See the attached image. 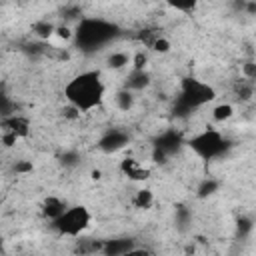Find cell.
Instances as JSON below:
<instances>
[{
  "label": "cell",
  "mask_w": 256,
  "mask_h": 256,
  "mask_svg": "<svg viewBox=\"0 0 256 256\" xmlns=\"http://www.w3.org/2000/svg\"><path fill=\"white\" fill-rule=\"evenodd\" d=\"M64 98L80 114L102 106L106 98V82L100 70H84L64 84Z\"/></svg>",
  "instance_id": "cell-1"
},
{
  "label": "cell",
  "mask_w": 256,
  "mask_h": 256,
  "mask_svg": "<svg viewBox=\"0 0 256 256\" xmlns=\"http://www.w3.org/2000/svg\"><path fill=\"white\" fill-rule=\"evenodd\" d=\"M50 224H52V228L60 236L78 238V236H82L90 228V224H92V212L84 204H72V206H66V210L54 222H50Z\"/></svg>",
  "instance_id": "cell-2"
},
{
  "label": "cell",
  "mask_w": 256,
  "mask_h": 256,
  "mask_svg": "<svg viewBox=\"0 0 256 256\" xmlns=\"http://www.w3.org/2000/svg\"><path fill=\"white\" fill-rule=\"evenodd\" d=\"M188 148L202 160H214L222 156L228 148V138L218 130V128H206L192 138L186 140Z\"/></svg>",
  "instance_id": "cell-3"
},
{
  "label": "cell",
  "mask_w": 256,
  "mask_h": 256,
  "mask_svg": "<svg viewBox=\"0 0 256 256\" xmlns=\"http://www.w3.org/2000/svg\"><path fill=\"white\" fill-rule=\"evenodd\" d=\"M114 26L104 22V20H82L76 30V42L82 44L84 48H96L102 46L106 40L114 36Z\"/></svg>",
  "instance_id": "cell-4"
},
{
  "label": "cell",
  "mask_w": 256,
  "mask_h": 256,
  "mask_svg": "<svg viewBox=\"0 0 256 256\" xmlns=\"http://www.w3.org/2000/svg\"><path fill=\"white\" fill-rule=\"evenodd\" d=\"M216 98V92L210 84L202 82V80H196V78H186L182 82V102L186 106H202L210 100Z\"/></svg>",
  "instance_id": "cell-5"
},
{
  "label": "cell",
  "mask_w": 256,
  "mask_h": 256,
  "mask_svg": "<svg viewBox=\"0 0 256 256\" xmlns=\"http://www.w3.org/2000/svg\"><path fill=\"white\" fill-rule=\"evenodd\" d=\"M2 132H10L18 138H24L30 132V120L20 114H6L2 118Z\"/></svg>",
  "instance_id": "cell-6"
},
{
  "label": "cell",
  "mask_w": 256,
  "mask_h": 256,
  "mask_svg": "<svg viewBox=\"0 0 256 256\" xmlns=\"http://www.w3.org/2000/svg\"><path fill=\"white\" fill-rule=\"evenodd\" d=\"M136 248L132 238H116V240H104L102 254L108 256H130V252Z\"/></svg>",
  "instance_id": "cell-7"
},
{
  "label": "cell",
  "mask_w": 256,
  "mask_h": 256,
  "mask_svg": "<svg viewBox=\"0 0 256 256\" xmlns=\"http://www.w3.org/2000/svg\"><path fill=\"white\" fill-rule=\"evenodd\" d=\"M126 144H128V134L126 132H122V130H110V132H106L102 136V140H100L98 146L104 152H116V150L124 148Z\"/></svg>",
  "instance_id": "cell-8"
},
{
  "label": "cell",
  "mask_w": 256,
  "mask_h": 256,
  "mask_svg": "<svg viewBox=\"0 0 256 256\" xmlns=\"http://www.w3.org/2000/svg\"><path fill=\"white\" fill-rule=\"evenodd\" d=\"M120 170H122L130 180H138V182H142V180H148V178H150V170L144 168V166H142L138 160H134V158H126V160H122Z\"/></svg>",
  "instance_id": "cell-9"
},
{
  "label": "cell",
  "mask_w": 256,
  "mask_h": 256,
  "mask_svg": "<svg viewBox=\"0 0 256 256\" xmlns=\"http://www.w3.org/2000/svg\"><path fill=\"white\" fill-rule=\"evenodd\" d=\"M66 202L62 200V198H58V196H48V198H44V202H42V216L46 218V220H50V222H54L64 210H66Z\"/></svg>",
  "instance_id": "cell-10"
},
{
  "label": "cell",
  "mask_w": 256,
  "mask_h": 256,
  "mask_svg": "<svg viewBox=\"0 0 256 256\" xmlns=\"http://www.w3.org/2000/svg\"><path fill=\"white\" fill-rule=\"evenodd\" d=\"M150 84V74L146 72V70H130V74H128V78H126V88L128 90H132V92H140V90H144L146 86Z\"/></svg>",
  "instance_id": "cell-11"
},
{
  "label": "cell",
  "mask_w": 256,
  "mask_h": 256,
  "mask_svg": "<svg viewBox=\"0 0 256 256\" xmlns=\"http://www.w3.org/2000/svg\"><path fill=\"white\" fill-rule=\"evenodd\" d=\"M114 102H116L118 110H122V112H128V110H132V108H134V104H136V98H134V92H132V90H128V88L124 86V88H120V90L116 92V96H114Z\"/></svg>",
  "instance_id": "cell-12"
},
{
  "label": "cell",
  "mask_w": 256,
  "mask_h": 256,
  "mask_svg": "<svg viewBox=\"0 0 256 256\" xmlns=\"http://www.w3.org/2000/svg\"><path fill=\"white\" fill-rule=\"evenodd\" d=\"M106 64H108L112 70H120V68H124V66H128V64H132V56H130L128 52H124V50H116V52H112V54L106 58Z\"/></svg>",
  "instance_id": "cell-13"
},
{
  "label": "cell",
  "mask_w": 256,
  "mask_h": 256,
  "mask_svg": "<svg viewBox=\"0 0 256 256\" xmlns=\"http://www.w3.org/2000/svg\"><path fill=\"white\" fill-rule=\"evenodd\" d=\"M134 206L136 208H140V210H148V208H152V204H154V194H152V190L150 188H138L136 190V194H134Z\"/></svg>",
  "instance_id": "cell-14"
},
{
  "label": "cell",
  "mask_w": 256,
  "mask_h": 256,
  "mask_svg": "<svg viewBox=\"0 0 256 256\" xmlns=\"http://www.w3.org/2000/svg\"><path fill=\"white\" fill-rule=\"evenodd\" d=\"M166 6L180 14H192L200 6V0H166Z\"/></svg>",
  "instance_id": "cell-15"
},
{
  "label": "cell",
  "mask_w": 256,
  "mask_h": 256,
  "mask_svg": "<svg viewBox=\"0 0 256 256\" xmlns=\"http://www.w3.org/2000/svg\"><path fill=\"white\" fill-rule=\"evenodd\" d=\"M234 116V106L230 102H220L212 108V120L214 122H226Z\"/></svg>",
  "instance_id": "cell-16"
},
{
  "label": "cell",
  "mask_w": 256,
  "mask_h": 256,
  "mask_svg": "<svg viewBox=\"0 0 256 256\" xmlns=\"http://www.w3.org/2000/svg\"><path fill=\"white\" fill-rule=\"evenodd\" d=\"M32 32H34L40 40H48V38H52V36H54L56 26H54L52 22H48V20H40V22H34Z\"/></svg>",
  "instance_id": "cell-17"
},
{
  "label": "cell",
  "mask_w": 256,
  "mask_h": 256,
  "mask_svg": "<svg viewBox=\"0 0 256 256\" xmlns=\"http://www.w3.org/2000/svg\"><path fill=\"white\" fill-rule=\"evenodd\" d=\"M150 48H152L154 52H158V54H168L170 48H172V44H170L168 38H164L162 34H158V36L154 38V42L150 44Z\"/></svg>",
  "instance_id": "cell-18"
},
{
  "label": "cell",
  "mask_w": 256,
  "mask_h": 256,
  "mask_svg": "<svg viewBox=\"0 0 256 256\" xmlns=\"http://www.w3.org/2000/svg\"><path fill=\"white\" fill-rule=\"evenodd\" d=\"M252 82L248 80V82H244V80H240V84L236 86V94H238V98H242V100H248L250 96H252Z\"/></svg>",
  "instance_id": "cell-19"
},
{
  "label": "cell",
  "mask_w": 256,
  "mask_h": 256,
  "mask_svg": "<svg viewBox=\"0 0 256 256\" xmlns=\"http://www.w3.org/2000/svg\"><path fill=\"white\" fill-rule=\"evenodd\" d=\"M54 36H56V38H60V40H66V42H68V40H72V38L76 36V32H72V28L64 24V26H56Z\"/></svg>",
  "instance_id": "cell-20"
},
{
  "label": "cell",
  "mask_w": 256,
  "mask_h": 256,
  "mask_svg": "<svg viewBox=\"0 0 256 256\" xmlns=\"http://www.w3.org/2000/svg\"><path fill=\"white\" fill-rule=\"evenodd\" d=\"M146 62H148V56L144 52H136L132 56V68L134 70H144L146 68Z\"/></svg>",
  "instance_id": "cell-21"
},
{
  "label": "cell",
  "mask_w": 256,
  "mask_h": 256,
  "mask_svg": "<svg viewBox=\"0 0 256 256\" xmlns=\"http://www.w3.org/2000/svg\"><path fill=\"white\" fill-rule=\"evenodd\" d=\"M216 188H218V182H214V180H206V182H202V186L198 188V192H200V196H210V194L216 192Z\"/></svg>",
  "instance_id": "cell-22"
},
{
  "label": "cell",
  "mask_w": 256,
  "mask_h": 256,
  "mask_svg": "<svg viewBox=\"0 0 256 256\" xmlns=\"http://www.w3.org/2000/svg\"><path fill=\"white\" fill-rule=\"evenodd\" d=\"M242 70H244V80H250V82L256 80V62H246Z\"/></svg>",
  "instance_id": "cell-23"
},
{
  "label": "cell",
  "mask_w": 256,
  "mask_h": 256,
  "mask_svg": "<svg viewBox=\"0 0 256 256\" xmlns=\"http://www.w3.org/2000/svg\"><path fill=\"white\" fill-rule=\"evenodd\" d=\"M248 16H256V0H244V8H242Z\"/></svg>",
  "instance_id": "cell-24"
},
{
  "label": "cell",
  "mask_w": 256,
  "mask_h": 256,
  "mask_svg": "<svg viewBox=\"0 0 256 256\" xmlns=\"http://www.w3.org/2000/svg\"><path fill=\"white\" fill-rule=\"evenodd\" d=\"M16 172H20V174L32 172V164H30V162H18V164H16Z\"/></svg>",
  "instance_id": "cell-25"
}]
</instances>
